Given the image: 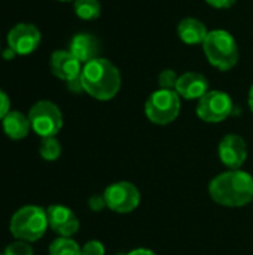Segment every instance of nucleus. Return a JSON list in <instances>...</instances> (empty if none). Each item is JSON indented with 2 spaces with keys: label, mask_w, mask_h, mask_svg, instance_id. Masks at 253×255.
Listing matches in <instances>:
<instances>
[{
  "label": "nucleus",
  "mask_w": 253,
  "mask_h": 255,
  "mask_svg": "<svg viewBox=\"0 0 253 255\" xmlns=\"http://www.w3.org/2000/svg\"><path fill=\"white\" fill-rule=\"evenodd\" d=\"M212 200L225 208H243L253 200V176L236 169L215 176L209 184Z\"/></svg>",
  "instance_id": "nucleus-1"
},
{
  "label": "nucleus",
  "mask_w": 253,
  "mask_h": 255,
  "mask_svg": "<svg viewBox=\"0 0 253 255\" xmlns=\"http://www.w3.org/2000/svg\"><path fill=\"white\" fill-rule=\"evenodd\" d=\"M81 81L84 91L101 102L113 99L121 88V73L116 66L106 58H95L84 64Z\"/></svg>",
  "instance_id": "nucleus-2"
},
{
  "label": "nucleus",
  "mask_w": 253,
  "mask_h": 255,
  "mask_svg": "<svg viewBox=\"0 0 253 255\" xmlns=\"http://www.w3.org/2000/svg\"><path fill=\"white\" fill-rule=\"evenodd\" d=\"M203 51L209 63L222 72L231 70L239 61V46L231 33L225 30L209 31L203 42Z\"/></svg>",
  "instance_id": "nucleus-3"
},
{
  "label": "nucleus",
  "mask_w": 253,
  "mask_h": 255,
  "mask_svg": "<svg viewBox=\"0 0 253 255\" xmlns=\"http://www.w3.org/2000/svg\"><path fill=\"white\" fill-rule=\"evenodd\" d=\"M48 227L49 224H48L46 211L34 205H28L18 209L13 214L9 224L12 236L24 242L39 241L45 235Z\"/></svg>",
  "instance_id": "nucleus-4"
},
{
  "label": "nucleus",
  "mask_w": 253,
  "mask_h": 255,
  "mask_svg": "<svg viewBox=\"0 0 253 255\" xmlns=\"http://www.w3.org/2000/svg\"><path fill=\"white\" fill-rule=\"evenodd\" d=\"M145 114L148 120L157 126H167L173 123L180 114V96L174 90H157L146 103Z\"/></svg>",
  "instance_id": "nucleus-5"
},
{
  "label": "nucleus",
  "mask_w": 253,
  "mask_h": 255,
  "mask_svg": "<svg viewBox=\"0 0 253 255\" xmlns=\"http://www.w3.org/2000/svg\"><path fill=\"white\" fill-rule=\"evenodd\" d=\"M28 120L36 134L43 137H55L63 127V114L60 108L49 102L40 100L28 111Z\"/></svg>",
  "instance_id": "nucleus-6"
},
{
  "label": "nucleus",
  "mask_w": 253,
  "mask_h": 255,
  "mask_svg": "<svg viewBox=\"0 0 253 255\" xmlns=\"http://www.w3.org/2000/svg\"><path fill=\"white\" fill-rule=\"evenodd\" d=\"M106 208L116 214H130L140 205V193L137 187L127 181H119L109 185L104 193Z\"/></svg>",
  "instance_id": "nucleus-7"
},
{
  "label": "nucleus",
  "mask_w": 253,
  "mask_h": 255,
  "mask_svg": "<svg viewBox=\"0 0 253 255\" xmlns=\"http://www.w3.org/2000/svg\"><path fill=\"white\" fill-rule=\"evenodd\" d=\"M233 99L224 91H207L197 105V115L204 123L216 124L227 120L233 112Z\"/></svg>",
  "instance_id": "nucleus-8"
},
{
  "label": "nucleus",
  "mask_w": 253,
  "mask_h": 255,
  "mask_svg": "<svg viewBox=\"0 0 253 255\" xmlns=\"http://www.w3.org/2000/svg\"><path fill=\"white\" fill-rule=\"evenodd\" d=\"M42 36L36 25L19 22L7 33V46L16 52V55H28L37 49Z\"/></svg>",
  "instance_id": "nucleus-9"
},
{
  "label": "nucleus",
  "mask_w": 253,
  "mask_h": 255,
  "mask_svg": "<svg viewBox=\"0 0 253 255\" xmlns=\"http://www.w3.org/2000/svg\"><path fill=\"white\" fill-rule=\"evenodd\" d=\"M218 155L224 166L230 170L240 169L248 158V145L239 134H227L218 146Z\"/></svg>",
  "instance_id": "nucleus-10"
},
{
  "label": "nucleus",
  "mask_w": 253,
  "mask_h": 255,
  "mask_svg": "<svg viewBox=\"0 0 253 255\" xmlns=\"http://www.w3.org/2000/svg\"><path fill=\"white\" fill-rule=\"evenodd\" d=\"M49 227L60 235V238H70L79 230V220L75 212L63 205H51L46 209Z\"/></svg>",
  "instance_id": "nucleus-11"
},
{
  "label": "nucleus",
  "mask_w": 253,
  "mask_h": 255,
  "mask_svg": "<svg viewBox=\"0 0 253 255\" xmlns=\"http://www.w3.org/2000/svg\"><path fill=\"white\" fill-rule=\"evenodd\" d=\"M51 72L61 81H72L81 76L82 63L70 51H55L51 55Z\"/></svg>",
  "instance_id": "nucleus-12"
},
{
  "label": "nucleus",
  "mask_w": 253,
  "mask_h": 255,
  "mask_svg": "<svg viewBox=\"0 0 253 255\" xmlns=\"http://www.w3.org/2000/svg\"><path fill=\"white\" fill-rule=\"evenodd\" d=\"M174 91L186 100H200L209 91V82L201 73L186 72L179 76Z\"/></svg>",
  "instance_id": "nucleus-13"
},
{
  "label": "nucleus",
  "mask_w": 253,
  "mask_h": 255,
  "mask_svg": "<svg viewBox=\"0 0 253 255\" xmlns=\"http://www.w3.org/2000/svg\"><path fill=\"white\" fill-rule=\"evenodd\" d=\"M69 51L82 63L86 64L95 58H98L100 54V40L89 34V33H78L70 40Z\"/></svg>",
  "instance_id": "nucleus-14"
},
{
  "label": "nucleus",
  "mask_w": 253,
  "mask_h": 255,
  "mask_svg": "<svg viewBox=\"0 0 253 255\" xmlns=\"http://www.w3.org/2000/svg\"><path fill=\"white\" fill-rule=\"evenodd\" d=\"M1 127L4 134L12 140H21L28 136L31 124L28 120V115H24L18 111H10L3 120Z\"/></svg>",
  "instance_id": "nucleus-15"
},
{
  "label": "nucleus",
  "mask_w": 253,
  "mask_h": 255,
  "mask_svg": "<svg viewBox=\"0 0 253 255\" xmlns=\"http://www.w3.org/2000/svg\"><path fill=\"white\" fill-rule=\"evenodd\" d=\"M209 31L197 18H185L177 24V36L186 45H203Z\"/></svg>",
  "instance_id": "nucleus-16"
},
{
  "label": "nucleus",
  "mask_w": 253,
  "mask_h": 255,
  "mask_svg": "<svg viewBox=\"0 0 253 255\" xmlns=\"http://www.w3.org/2000/svg\"><path fill=\"white\" fill-rule=\"evenodd\" d=\"M75 13L81 19H95L101 13V4L98 0H75Z\"/></svg>",
  "instance_id": "nucleus-17"
},
{
  "label": "nucleus",
  "mask_w": 253,
  "mask_h": 255,
  "mask_svg": "<svg viewBox=\"0 0 253 255\" xmlns=\"http://www.w3.org/2000/svg\"><path fill=\"white\" fill-rule=\"evenodd\" d=\"M49 255H81V248L70 238H58L51 244Z\"/></svg>",
  "instance_id": "nucleus-18"
},
{
  "label": "nucleus",
  "mask_w": 253,
  "mask_h": 255,
  "mask_svg": "<svg viewBox=\"0 0 253 255\" xmlns=\"http://www.w3.org/2000/svg\"><path fill=\"white\" fill-rule=\"evenodd\" d=\"M39 154L46 161H55L61 155V145L57 137H43L39 145Z\"/></svg>",
  "instance_id": "nucleus-19"
},
{
  "label": "nucleus",
  "mask_w": 253,
  "mask_h": 255,
  "mask_svg": "<svg viewBox=\"0 0 253 255\" xmlns=\"http://www.w3.org/2000/svg\"><path fill=\"white\" fill-rule=\"evenodd\" d=\"M179 76L176 75L174 70L171 69H166L158 75V84L161 90H176V84H177Z\"/></svg>",
  "instance_id": "nucleus-20"
},
{
  "label": "nucleus",
  "mask_w": 253,
  "mask_h": 255,
  "mask_svg": "<svg viewBox=\"0 0 253 255\" xmlns=\"http://www.w3.org/2000/svg\"><path fill=\"white\" fill-rule=\"evenodd\" d=\"M4 255H33V248L28 242L16 241L6 247Z\"/></svg>",
  "instance_id": "nucleus-21"
},
{
  "label": "nucleus",
  "mask_w": 253,
  "mask_h": 255,
  "mask_svg": "<svg viewBox=\"0 0 253 255\" xmlns=\"http://www.w3.org/2000/svg\"><path fill=\"white\" fill-rule=\"evenodd\" d=\"M81 255H104V247L98 241H89L81 248Z\"/></svg>",
  "instance_id": "nucleus-22"
},
{
  "label": "nucleus",
  "mask_w": 253,
  "mask_h": 255,
  "mask_svg": "<svg viewBox=\"0 0 253 255\" xmlns=\"http://www.w3.org/2000/svg\"><path fill=\"white\" fill-rule=\"evenodd\" d=\"M10 100L7 97V94L0 88V120H3L10 111Z\"/></svg>",
  "instance_id": "nucleus-23"
},
{
  "label": "nucleus",
  "mask_w": 253,
  "mask_h": 255,
  "mask_svg": "<svg viewBox=\"0 0 253 255\" xmlns=\"http://www.w3.org/2000/svg\"><path fill=\"white\" fill-rule=\"evenodd\" d=\"M88 205H89V208H91L92 211H101L103 208H106V200H104V196H103V194H101V196H98V194L92 196V197L89 199Z\"/></svg>",
  "instance_id": "nucleus-24"
},
{
  "label": "nucleus",
  "mask_w": 253,
  "mask_h": 255,
  "mask_svg": "<svg viewBox=\"0 0 253 255\" xmlns=\"http://www.w3.org/2000/svg\"><path fill=\"white\" fill-rule=\"evenodd\" d=\"M67 90L72 91V93H75V94L82 93V91H84V85H82L81 76H79V78H75V79H72V81H69V82H67Z\"/></svg>",
  "instance_id": "nucleus-25"
},
{
  "label": "nucleus",
  "mask_w": 253,
  "mask_h": 255,
  "mask_svg": "<svg viewBox=\"0 0 253 255\" xmlns=\"http://www.w3.org/2000/svg\"><path fill=\"white\" fill-rule=\"evenodd\" d=\"M212 7H216V9H228L231 7L237 0H206Z\"/></svg>",
  "instance_id": "nucleus-26"
},
{
  "label": "nucleus",
  "mask_w": 253,
  "mask_h": 255,
  "mask_svg": "<svg viewBox=\"0 0 253 255\" xmlns=\"http://www.w3.org/2000/svg\"><path fill=\"white\" fill-rule=\"evenodd\" d=\"M125 255H157L154 251L151 250H146V248H137V250H133L131 253Z\"/></svg>",
  "instance_id": "nucleus-27"
},
{
  "label": "nucleus",
  "mask_w": 253,
  "mask_h": 255,
  "mask_svg": "<svg viewBox=\"0 0 253 255\" xmlns=\"http://www.w3.org/2000/svg\"><path fill=\"white\" fill-rule=\"evenodd\" d=\"M15 57H16V52H15L13 49H10L9 46L3 51V58H4V60H13Z\"/></svg>",
  "instance_id": "nucleus-28"
},
{
  "label": "nucleus",
  "mask_w": 253,
  "mask_h": 255,
  "mask_svg": "<svg viewBox=\"0 0 253 255\" xmlns=\"http://www.w3.org/2000/svg\"><path fill=\"white\" fill-rule=\"evenodd\" d=\"M248 103H249V108H251V111H252V114H253V85L251 87V90H249V97H248Z\"/></svg>",
  "instance_id": "nucleus-29"
},
{
  "label": "nucleus",
  "mask_w": 253,
  "mask_h": 255,
  "mask_svg": "<svg viewBox=\"0 0 253 255\" xmlns=\"http://www.w3.org/2000/svg\"><path fill=\"white\" fill-rule=\"evenodd\" d=\"M60 1H75V0H60Z\"/></svg>",
  "instance_id": "nucleus-30"
},
{
  "label": "nucleus",
  "mask_w": 253,
  "mask_h": 255,
  "mask_svg": "<svg viewBox=\"0 0 253 255\" xmlns=\"http://www.w3.org/2000/svg\"><path fill=\"white\" fill-rule=\"evenodd\" d=\"M119 255H121V254H119Z\"/></svg>",
  "instance_id": "nucleus-31"
}]
</instances>
